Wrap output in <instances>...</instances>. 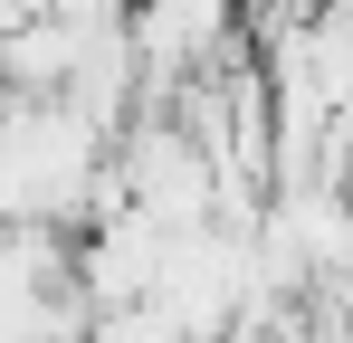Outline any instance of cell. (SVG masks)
I'll use <instances>...</instances> for the list:
<instances>
[{"label":"cell","instance_id":"2","mask_svg":"<svg viewBox=\"0 0 353 343\" xmlns=\"http://www.w3.org/2000/svg\"><path fill=\"white\" fill-rule=\"evenodd\" d=\"M115 181H124V200H143L153 220L201 229V220H220V181L230 172H220L210 134L191 114H143V124L115 134Z\"/></svg>","mask_w":353,"mask_h":343},{"label":"cell","instance_id":"4","mask_svg":"<svg viewBox=\"0 0 353 343\" xmlns=\"http://www.w3.org/2000/svg\"><path fill=\"white\" fill-rule=\"evenodd\" d=\"M86 343H191V334H181V324L153 305V295H134V305H96Z\"/></svg>","mask_w":353,"mask_h":343},{"label":"cell","instance_id":"1","mask_svg":"<svg viewBox=\"0 0 353 343\" xmlns=\"http://www.w3.org/2000/svg\"><path fill=\"white\" fill-rule=\"evenodd\" d=\"M115 181V124L77 105V96H10L0 86V220L19 229H86Z\"/></svg>","mask_w":353,"mask_h":343},{"label":"cell","instance_id":"3","mask_svg":"<svg viewBox=\"0 0 353 343\" xmlns=\"http://www.w3.org/2000/svg\"><path fill=\"white\" fill-rule=\"evenodd\" d=\"M172 220H153L143 200H105L86 238H77V286L96 295V305H134V295H153L163 286V258H172Z\"/></svg>","mask_w":353,"mask_h":343}]
</instances>
